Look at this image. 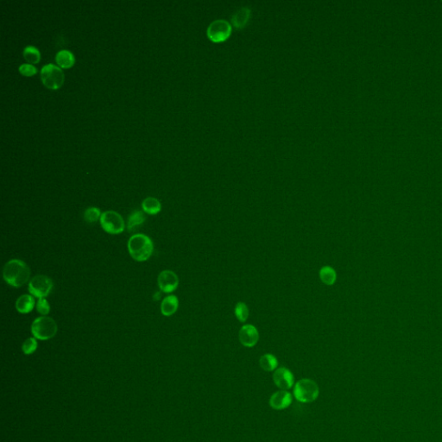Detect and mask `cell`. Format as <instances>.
<instances>
[{
    "instance_id": "cell-1",
    "label": "cell",
    "mask_w": 442,
    "mask_h": 442,
    "mask_svg": "<svg viewBox=\"0 0 442 442\" xmlns=\"http://www.w3.org/2000/svg\"><path fill=\"white\" fill-rule=\"evenodd\" d=\"M3 276L11 287L20 288L28 283L30 270L26 263L20 259H11L4 265Z\"/></svg>"
},
{
    "instance_id": "cell-2",
    "label": "cell",
    "mask_w": 442,
    "mask_h": 442,
    "mask_svg": "<svg viewBox=\"0 0 442 442\" xmlns=\"http://www.w3.org/2000/svg\"><path fill=\"white\" fill-rule=\"evenodd\" d=\"M128 250L136 261H146L151 257L154 250L152 240L143 233L135 234L128 241Z\"/></svg>"
},
{
    "instance_id": "cell-3",
    "label": "cell",
    "mask_w": 442,
    "mask_h": 442,
    "mask_svg": "<svg viewBox=\"0 0 442 442\" xmlns=\"http://www.w3.org/2000/svg\"><path fill=\"white\" fill-rule=\"evenodd\" d=\"M319 394L318 384L309 378H303L295 384L294 396L298 402L309 403L316 401Z\"/></svg>"
},
{
    "instance_id": "cell-4",
    "label": "cell",
    "mask_w": 442,
    "mask_h": 442,
    "mask_svg": "<svg viewBox=\"0 0 442 442\" xmlns=\"http://www.w3.org/2000/svg\"><path fill=\"white\" fill-rule=\"evenodd\" d=\"M57 324L54 319L48 316L36 318L31 325V333L34 338L41 341H47L55 336L57 333Z\"/></svg>"
},
{
    "instance_id": "cell-5",
    "label": "cell",
    "mask_w": 442,
    "mask_h": 442,
    "mask_svg": "<svg viewBox=\"0 0 442 442\" xmlns=\"http://www.w3.org/2000/svg\"><path fill=\"white\" fill-rule=\"evenodd\" d=\"M64 79L62 69L52 63L44 66L41 70V80L44 86L51 90H57L62 87Z\"/></svg>"
},
{
    "instance_id": "cell-6",
    "label": "cell",
    "mask_w": 442,
    "mask_h": 442,
    "mask_svg": "<svg viewBox=\"0 0 442 442\" xmlns=\"http://www.w3.org/2000/svg\"><path fill=\"white\" fill-rule=\"evenodd\" d=\"M102 228L109 234H120L124 230V221L122 216L115 211H106L100 217Z\"/></svg>"
},
{
    "instance_id": "cell-7",
    "label": "cell",
    "mask_w": 442,
    "mask_h": 442,
    "mask_svg": "<svg viewBox=\"0 0 442 442\" xmlns=\"http://www.w3.org/2000/svg\"><path fill=\"white\" fill-rule=\"evenodd\" d=\"M54 283L51 278L47 275H37L34 276L29 282L28 290L34 297L45 298L53 290Z\"/></svg>"
},
{
    "instance_id": "cell-8",
    "label": "cell",
    "mask_w": 442,
    "mask_h": 442,
    "mask_svg": "<svg viewBox=\"0 0 442 442\" xmlns=\"http://www.w3.org/2000/svg\"><path fill=\"white\" fill-rule=\"evenodd\" d=\"M231 33V24L223 19H219L211 23L207 30V36L213 43L225 42L228 39Z\"/></svg>"
},
{
    "instance_id": "cell-9",
    "label": "cell",
    "mask_w": 442,
    "mask_h": 442,
    "mask_svg": "<svg viewBox=\"0 0 442 442\" xmlns=\"http://www.w3.org/2000/svg\"><path fill=\"white\" fill-rule=\"evenodd\" d=\"M157 283L162 292L172 293L177 289L179 278L174 271L166 270L160 273L157 278Z\"/></svg>"
},
{
    "instance_id": "cell-10",
    "label": "cell",
    "mask_w": 442,
    "mask_h": 442,
    "mask_svg": "<svg viewBox=\"0 0 442 442\" xmlns=\"http://www.w3.org/2000/svg\"><path fill=\"white\" fill-rule=\"evenodd\" d=\"M240 343L246 347H253L259 341V333L256 326L247 324L242 326L239 333Z\"/></svg>"
},
{
    "instance_id": "cell-11",
    "label": "cell",
    "mask_w": 442,
    "mask_h": 442,
    "mask_svg": "<svg viewBox=\"0 0 442 442\" xmlns=\"http://www.w3.org/2000/svg\"><path fill=\"white\" fill-rule=\"evenodd\" d=\"M273 381L278 388L287 391L292 388L295 382L294 375L286 367H280L273 374Z\"/></svg>"
},
{
    "instance_id": "cell-12",
    "label": "cell",
    "mask_w": 442,
    "mask_h": 442,
    "mask_svg": "<svg viewBox=\"0 0 442 442\" xmlns=\"http://www.w3.org/2000/svg\"><path fill=\"white\" fill-rule=\"evenodd\" d=\"M292 395L287 391L281 390L276 392L270 398V405L273 410H283L289 408L292 403Z\"/></svg>"
},
{
    "instance_id": "cell-13",
    "label": "cell",
    "mask_w": 442,
    "mask_h": 442,
    "mask_svg": "<svg viewBox=\"0 0 442 442\" xmlns=\"http://www.w3.org/2000/svg\"><path fill=\"white\" fill-rule=\"evenodd\" d=\"M35 298L31 295H23L16 301V308L20 314H28L35 308Z\"/></svg>"
},
{
    "instance_id": "cell-14",
    "label": "cell",
    "mask_w": 442,
    "mask_h": 442,
    "mask_svg": "<svg viewBox=\"0 0 442 442\" xmlns=\"http://www.w3.org/2000/svg\"><path fill=\"white\" fill-rule=\"evenodd\" d=\"M179 301L175 295H171L163 299L161 304V311L164 316H171L177 311Z\"/></svg>"
},
{
    "instance_id": "cell-15",
    "label": "cell",
    "mask_w": 442,
    "mask_h": 442,
    "mask_svg": "<svg viewBox=\"0 0 442 442\" xmlns=\"http://www.w3.org/2000/svg\"><path fill=\"white\" fill-rule=\"evenodd\" d=\"M55 62L61 69H69L74 64L75 58L71 51L62 49L55 55Z\"/></svg>"
},
{
    "instance_id": "cell-16",
    "label": "cell",
    "mask_w": 442,
    "mask_h": 442,
    "mask_svg": "<svg viewBox=\"0 0 442 442\" xmlns=\"http://www.w3.org/2000/svg\"><path fill=\"white\" fill-rule=\"evenodd\" d=\"M250 17V10L249 8L243 7L239 9L235 14L232 16V23L237 29H243L246 25Z\"/></svg>"
},
{
    "instance_id": "cell-17",
    "label": "cell",
    "mask_w": 442,
    "mask_h": 442,
    "mask_svg": "<svg viewBox=\"0 0 442 442\" xmlns=\"http://www.w3.org/2000/svg\"><path fill=\"white\" fill-rule=\"evenodd\" d=\"M142 207L143 210L146 214H150V215H156L161 212L162 209V205L158 199L154 198V197H148L146 199H144L143 203H142Z\"/></svg>"
},
{
    "instance_id": "cell-18",
    "label": "cell",
    "mask_w": 442,
    "mask_h": 442,
    "mask_svg": "<svg viewBox=\"0 0 442 442\" xmlns=\"http://www.w3.org/2000/svg\"><path fill=\"white\" fill-rule=\"evenodd\" d=\"M337 274L334 268L331 266H324L319 270V279L324 284L332 286L336 282Z\"/></svg>"
},
{
    "instance_id": "cell-19",
    "label": "cell",
    "mask_w": 442,
    "mask_h": 442,
    "mask_svg": "<svg viewBox=\"0 0 442 442\" xmlns=\"http://www.w3.org/2000/svg\"><path fill=\"white\" fill-rule=\"evenodd\" d=\"M145 221V214L141 211L136 210L129 216L127 229L129 232H131L138 228L140 225L144 224Z\"/></svg>"
},
{
    "instance_id": "cell-20",
    "label": "cell",
    "mask_w": 442,
    "mask_h": 442,
    "mask_svg": "<svg viewBox=\"0 0 442 442\" xmlns=\"http://www.w3.org/2000/svg\"><path fill=\"white\" fill-rule=\"evenodd\" d=\"M259 366L265 371H273L277 368L278 361L273 354L266 353L259 359Z\"/></svg>"
},
{
    "instance_id": "cell-21",
    "label": "cell",
    "mask_w": 442,
    "mask_h": 442,
    "mask_svg": "<svg viewBox=\"0 0 442 442\" xmlns=\"http://www.w3.org/2000/svg\"><path fill=\"white\" fill-rule=\"evenodd\" d=\"M23 55L25 59L26 62L29 64H36L39 63L41 60V53L37 48L34 46H27L23 51Z\"/></svg>"
},
{
    "instance_id": "cell-22",
    "label": "cell",
    "mask_w": 442,
    "mask_h": 442,
    "mask_svg": "<svg viewBox=\"0 0 442 442\" xmlns=\"http://www.w3.org/2000/svg\"><path fill=\"white\" fill-rule=\"evenodd\" d=\"M234 314L236 318L239 319L240 322H246L249 317V308L246 303L239 301L236 304Z\"/></svg>"
},
{
    "instance_id": "cell-23",
    "label": "cell",
    "mask_w": 442,
    "mask_h": 442,
    "mask_svg": "<svg viewBox=\"0 0 442 442\" xmlns=\"http://www.w3.org/2000/svg\"><path fill=\"white\" fill-rule=\"evenodd\" d=\"M101 215L102 214L100 213L99 208L95 207H88L84 213V219L87 223H95L98 220H100Z\"/></svg>"
},
{
    "instance_id": "cell-24",
    "label": "cell",
    "mask_w": 442,
    "mask_h": 442,
    "mask_svg": "<svg viewBox=\"0 0 442 442\" xmlns=\"http://www.w3.org/2000/svg\"><path fill=\"white\" fill-rule=\"evenodd\" d=\"M36 349H37V341L36 338H29L23 343V352L26 355L32 354L33 352H36Z\"/></svg>"
},
{
    "instance_id": "cell-25",
    "label": "cell",
    "mask_w": 442,
    "mask_h": 442,
    "mask_svg": "<svg viewBox=\"0 0 442 442\" xmlns=\"http://www.w3.org/2000/svg\"><path fill=\"white\" fill-rule=\"evenodd\" d=\"M18 71L23 76L31 77L37 73V69L35 66L29 63H24L18 68Z\"/></svg>"
},
{
    "instance_id": "cell-26",
    "label": "cell",
    "mask_w": 442,
    "mask_h": 442,
    "mask_svg": "<svg viewBox=\"0 0 442 442\" xmlns=\"http://www.w3.org/2000/svg\"><path fill=\"white\" fill-rule=\"evenodd\" d=\"M36 310L43 316H46L50 312V306L45 298H41L36 302Z\"/></svg>"
},
{
    "instance_id": "cell-27",
    "label": "cell",
    "mask_w": 442,
    "mask_h": 442,
    "mask_svg": "<svg viewBox=\"0 0 442 442\" xmlns=\"http://www.w3.org/2000/svg\"><path fill=\"white\" fill-rule=\"evenodd\" d=\"M160 296H161V295H160V292H157V293H156V295H154V296H153V297H154V299H155V300H156V301H157V300H158V299H159Z\"/></svg>"
}]
</instances>
